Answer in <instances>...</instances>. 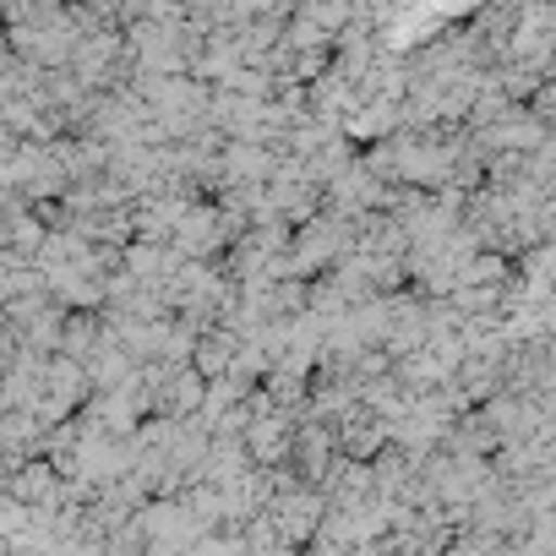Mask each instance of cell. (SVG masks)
I'll return each instance as SVG.
<instances>
[{
  "instance_id": "6da1fadb",
  "label": "cell",
  "mask_w": 556,
  "mask_h": 556,
  "mask_svg": "<svg viewBox=\"0 0 556 556\" xmlns=\"http://www.w3.org/2000/svg\"><path fill=\"white\" fill-rule=\"evenodd\" d=\"M12 502L17 507H50V502H61V469L55 464H17Z\"/></svg>"
}]
</instances>
